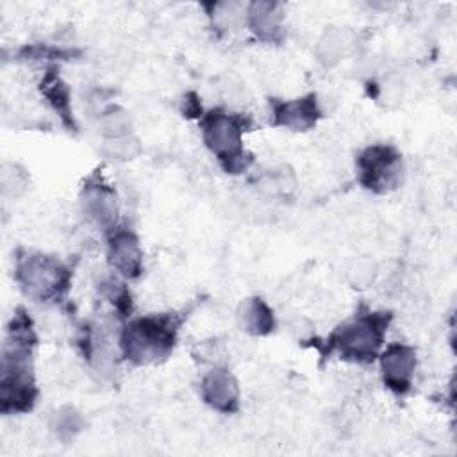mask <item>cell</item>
<instances>
[{
    "label": "cell",
    "instance_id": "6da1fadb",
    "mask_svg": "<svg viewBox=\"0 0 457 457\" xmlns=\"http://www.w3.org/2000/svg\"><path fill=\"white\" fill-rule=\"evenodd\" d=\"M34 345L36 334L30 318L23 309H18L7 325L2 350L0 403L4 414L27 412L36 403L37 387L32 368Z\"/></svg>",
    "mask_w": 457,
    "mask_h": 457
},
{
    "label": "cell",
    "instance_id": "7a4b0ae2",
    "mask_svg": "<svg viewBox=\"0 0 457 457\" xmlns=\"http://www.w3.org/2000/svg\"><path fill=\"white\" fill-rule=\"evenodd\" d=\"M180 321L173 314H150L127 323L120 336V348L134 364L164 361L177 343Z\"/></svg>",
    "mask_w": 457,
    "mask_h": 457
},
{
    "label": "cell",
    "instance_id": "3957f363",
    "mask_svg": "<svg viewBox=\"0 0 457 457\" xmlns=\"http://www.w3.org/2000/svg\"><path fill=\"white\" fill-rule=\"evenodd\" d=\"M389 320V312L357 314L328 336V350H336L346 361L371 362L382 348Z\"/></svg>",
    "mask_w": 457,
    "mask_h": 457
},
{
    "label": "cell",
    "instance_id": "277c9868",
    "mask_svg": "<svg viewBox=\"0 0 457 457\" xmlns=\"http://www.w3.org/2000/svg\"><path fill=\"white\" fill-rule=\"evenodd\" d=\"M200 129L205 146L214 154L227 173H239L246 170L252 157L243 146V116L214 109L202 116Z\"/></svg>",
    "mask_w": 457,
    "mask_h": 457
},
{
    "label": "cell",
    "instance_id": "5b68a950",
    "mask_svg": "<svg viewBox=\"0 0 457 457\" xmlns=\"http://www.w3.org/2000/svg\"><path fill=\"white\" fill-rule=\"evenodd\" d=\"M14 277L21 291L37 302L55 300L70 286L68 268L57 257L39 252H21L16 257Z\"/></svg>",
    "mask_w": 457,
    "mask_h": 457
},
{
    "label": "cell",
    "instance_id": "8992f818",
    "mask_svg": "<svg viewBox=\"0 0 457 457\" xmlns=\"http://www.w3.org/2000/svg\"><path fill=\"white\" fill-rule=\"evenodd\" d=\"M357 173L359 182L368 191L387 193L402 180V155L391 145H371L359 154Z\"/></svg>",
    "mask_w": 457,
    "mask_h": 457
},
{
    "label": "cell",
    "instance_id": "52a82bcc",
    "mask_svg": "<svg viewBox=\"0 0 457 457\" xmlns=\"http://www.w3.org/2000/svg\"><path fill=\"white\" fill-rule=\"evenodd\" d=\"M416 370V350L405 343H391L380 353L382 380L395 395H405L411 389Z\"/></svg>",
    "mask_w": 457,
    "mask_h": 457
},
{
    "label": "cell",
    "instance_id": "ba28073f",
    "mask_svg": "<svg viewBox=\"0 0 457 457\" xmlns=\"http://www.w3.org/2000/svg\"><path fill=\"white\" fill-rule=\"evenodd\" d=\"M82 207L84 212L102 228H116L118 220V200L114 189L100 177H89L82 186Z\"/></svg>",
    "mask_w": 457,
    "mask_h": 457
},
{
    "label": "cell",
    "instance_id": "9c48e42d",
    "mask_svg": "<svg viewBox=\"0 0 457 457\" xmlns=\"http://www.w3.org/2000/svg\"><path fill=\"white\" fill-rule=\"evenodd\" d=\"M202 400L214 411L232 414L239 409V386L227 368H212L200 382Z\"/></svg>",
    "mask_w": 457,
    "mask_h": 457
},
{
    "label": "cell",
    "instance_id": "30bf717a",
    "mask_svg": "<svg viewBox=\"0 0 457 457\" xmlns=\"http://www.w3.org/2000/svg\"><path fill=\"white\" fill-rule=\"evenodd\" d=\"M109 262L123 278H137L143 271V250L137 236L129 228H112L109 234Z\"/></svg>",
    "mask_w": 457,
    "mask_h": 457
},
{
    "label": "cell",
    "instance_id": "8fae6325",
    "mask_svg": "<svg viewBox=\"0 0 457 457\" xmlns=\"http://www.w3.org/2000/svg\"><path fill=\"white\" fill-rule=\"evenodd\" d=\"M270 105L273 125L291 130H309L321 114L314 93L295 100H271Z\"/></svg>",
    "mask_w": 457,
    "mask_h": 457
},
{
    "label": "cell",
    "instance_id": "7c38bea8",
    "mask_svg": "<svg viewBox=\"0 0 457 457\" xmlns=\"http://www.w3.org/2000/svg\"><path fill=\"white\" fill-rule=\"evenodd\" d=\"M250 30L262 41H278L284 32V11L277 2H253L246 9Z\"/></svg>",
    "mask_w": 457,
    "mask_h": 457
},
{
    "label": "cell",
    "instance_id": "4fadbf2b",
    "mask_svg": "<svg viewBox=\"0 0 457 457\" xmlns=\"http://www.w3.org/2000/svg\"><path fill=\"white\" fill-rule=\"evenodd\" d=\"M239 327L250 336H268L275 330V316L271 307L259 296L246 298L237 309Z\"/></svg>",
    "mask_w": 457,
    "mask_h": 457
},
{
    "label": "cell",
    "instance_id": "5bb4252c",
    "mask_svg": "<svg viewBox=\"0 0 457 457\" xmlns=\"http://www.w3.org/2000/svg\"><path fill=\"white\" fill-rule=\"evenodd\" d=\"M39 89H41V95L50 104V107L59 114L61 121L68 129H75V120H73L71 102H70V89H68L66 82L55 71H48L43 77Z\"/></svg>",
    "mask_w": 457,
    "mask_h": 457
},
{
    "label": "cell",
    "instance_id": "9a60e30c",
    "mask_svg": "<svg viewBox=\"0 0 457 457\" xmlns=\"http://www.w3.org/2000/svg\"><path fill=\"white\" fill-rule=\"evenodd\" d=\"M348 46H350V39L345 30H339V29L327 30L318 43V59L323 64L332 66L346 55Z\"/></svg>",
    "mask_w": 457,
    "mask_h": 457
},
{
    "label": "cell",
    "instance_id": "2e32d148",
    "mask_svg": "<svg viewBox=\"0 0 457 457\" xmlns=\"http://www.w3.org/2000/svg\"><path fill=\"white\" fill-rule=\"evenodd\" d=\"M50 427L61 441H71L82 430V416L73 407H62L55 412Z\"/></svg>",
    "mask_w": 457,
    "mask_h": 457
},
{
    "label": "cell",
    "instance_id": "e0dca14e",
    "mask_svg": "<svg viewBox=\"0 0 457 457\" xmlns=\"http://www.w3.org/2000/svg\"><path fill=\"white\" fill-rule=\"evenodd\" d=\"M139 143L136 137L121 136V137H107L104 141L102 152L112 161H130L139 154Z\"/></svg>",
    "mask_w": 457,
    "mask_h": 457
},
{
    "label": "cell",
    "instance_id": "ac0fdd59",
    "mask_svg": "<svg viewBox=\"0 0 457 457\" xmlns=\"http://www.w3.org/2000/svg\"><path fill=\"white\" fill-rule=\"evenodd\" d=\"M100 129L107 137H121L130 134V120L129 114L118 107L107 109L100 118Z\"/></svg>",
    "mask_w": 457,
    "mask_h": 457
},
{
    "label": "cell",
    "instance_id": "d6986e66",
    "mask_svg": "<svg viewBox=\"0 0 457 457\" xmlns=\"http://www.w3.org/2000/svg\"><path fill=\"white\" fill-rule=\"evenodd\" d=\"M25 175L18 170V166L11 164V170H7V166H4L2 171V191L4 195H7L9 191H12V195H18V191H21L25 187Z\"/></svg>",
    "mask_w": 457,
    "mask_h": 457
}]
</instances>
